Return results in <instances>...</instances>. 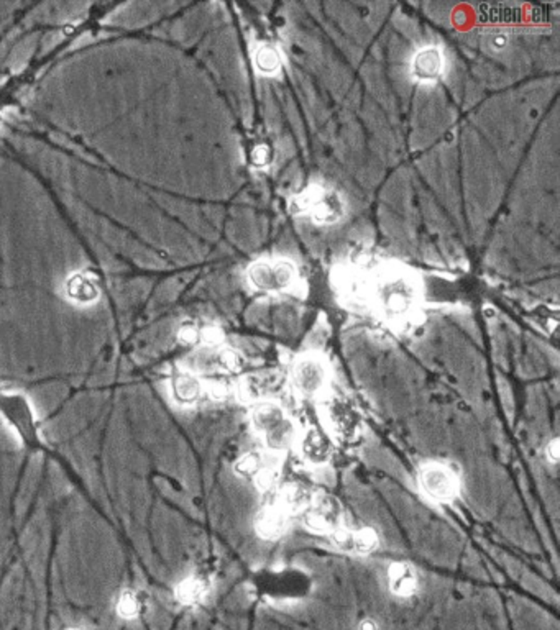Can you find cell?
Instances as JSON below:
<instances>
[{"label": "cell", "mask_w": 560, "mask_h": 630, "mask_svg": "<svg viewBox=\"0 0 560 630\" xmlns=\"http://www.w3.org/2000/svg\"><path fill=\"white\" fill-rule=\"evenodd\" d=\"M376 629H378V626H376L373 619H365V621L360 622L358 626V630H376Z\"/></svg>", "instance_id": "19"}, {"label": "cell", "mask_w": 560, "mask_h": 630, "mask_svg": "<svg viewBox=\"0 0 560 630\" xmlns=\"http://www.w3.org/2000/svg\"><path fill=\"white\" fill-rule=\"evenodd\" d=\"M118 611L125 617L135 616L138 611V599L133 592H123L120 601H118Z\"/></svg>", "instance_id": "17"}, {"label": "cell", "mask_w": 560, "mask_h": 630, "mask_svg": "<svg viewBox=\"0 0 560 630\" xmlns=\"http://www.w3.org/2000/svg\"><path fill=\"white\" fill-rule=\"evenodd\" d=\"M255 66L263 74H273L279 69V55L273 46L265 45L256 51Z\"/></svg>", "instance_id": "16"}, {"label": "cell", "mask_w": 560, "mask_h": 630, "mask_svg": "<svg viewBox=\"0 0 560 630\" xmlns=\"http://www.w3.org/2000/svg\"><path fill=\"white\" fill-rule=\"evenodd\" d=\"M304 524L316 534H336L342 529L341 503L332 496L316 498L304 513Z\"/></svg>", "instance_id": "6"}, {"label": "cell", "mask_w": 560, "mask_h": 630, "mask_svg": "<svg viewBox=\"0 0 560 630\" xmlns=\"http://www.w3.org/2000/svg\"><path fill=\"white\" fill-rule=\"evenodd\" d=\"M299 456L309 466H324L333 455L332 437L319 429H308L296 439Z\"/></svg>", "instance_id": "7"}, {"label": "cell", "mask_w": 560, "mask_h": 630, "mask_svg": "<svg viewBox=\"0 0 560 630\" xmlns=\"http://www.w3.org/2000/svg\"><path fill=\"white\" fill-rule=\"evenodd\" d=\"M0 414L26 445H40L36 417L25 396L19 392H0Z\"/></svg>", "instance_id": "4"}, {"label": "cell", "mask_w": 560, "mask_h": 630, "mask_svg": "<svg viewBox=\"0 0 560 630\" xmlns=\"http://www.w3.org/2000/svg\"><path fill=\"white\" fill-rule=\"evenodd\" d=\"M291 384L301 399L312 401L324 397L331 386V366L322 355H299L291 368Z\"/></svg>", "instance_id": "2"}, {"label": "cell", "mask_w": 560, "mask_h": 630, "mask_svg": "<svg viewBox=\"0 0 560 630\" xmlns=\"http://www.w3.org/2000/svg\"><path fill=\"white\" fill-rule=\"evenodd\" d=\"M324 420L332 435L343 440L357 437L362 430V420H360L355 407L343 401L333 399L328 402L326 406Z\"/></svg>", "instance_id": "8"}, {"label": "cell", "mask_w": 560, "mask_h": 630, "mask_svg": "<svg viewBox=\"0 0 560 630\" xmlns=\"http://www.w3.org/2000/svg\"><path fill=\"white\" fill-rule=\"evenodd\" d=\"M445 58L439 46H424L413 56L411 73L418 80H437L444 74Z\"/></svg>", "instance_id": "9"}, {"label": "cell", "mask_w": 560, "mask_h": 630, "mask_svg": "<svg viewBox=\"0 0 560 630\" xmlns=\"http://www.w3.org/2000/svg\"><path fill=\"white\" fill-rule=\"evenodd\" d=\"M388 586L395 596L409 597L418 591L419 579L413 565L406 562L393 563L388 569Z\"/></svg>", "instance_id": "11"}, {"label": "cell", "mask_w": 560, "mask_h": 630, "mask_svg": "<svg viewBox=\"0 0 560 630\" xmlns=\"http://www.w3.org/2000/svg\"><path fill=\"white\" fill-rule=\"evenodd\" d=\"M332 537H336L338 547L353 553H370L378 547V537L371 529H360L355 532L341 529L332 534Z\"/></svg>", "instance_id": "13"}, {"label": "cell", "mask_w": 560, "mask_h": 630, "mask_svg": "<svg viewBox=\"0 0 560 630\" xmlns=\"http://www.w3.org/2000/svg\"><path fill=\"white\" fill-rule=\"evenodd\" d=\"M209 591V586L206 579L199 578V576H191L181 581L180 586L176 588V596L182 604H197L206 597Z\"/></svg>", "instance_id": "15"}, {"label": "cell", "mask_w": 560, "mask_h": 630, "mask_svg": "<svg viewBox=\"0 0 560 630\" xmlns=\"http://www.w3.org/2000/svg\"><path fill=\"white\" fill-rule=\"evenodd\" d=\"M314 493L308 486L301 483H289L286 486H283L278 504L281 505L288 515H293L306 513L311 508V504L314 503Z\"/></svg>", "instance_id": "12"}, {"label": "cell", "mask_w": 560, "mask_h": 630, "mask_svg": "<svg viewBox=\"0 0 560 630\" xmlns=\"http://www.w3.org/2000/svg\"><path fill=\"white\" fill-rule=\"evenodd\" d=\"M546 453H547L549 458H551L552 463L557 461V458H559V440L557 439H554L551 443H549Z\"/></svg>", "instance_id": "18"}, {"label": "cell", "mask_w": 560, "mask_h": 630, "mask_svg": "<svg viewBox=\"0 0 560 630\" xmlns=\"http://www.w3.org/2000/svg\"><path fill=\"white\" fill-rule=\"evenodd\" d=\"M289 515L284 513L281 505L270 504L265 505L255 517V530L263 540H276L283 537L288 530Z\"/></svg>", "instance_id": "10"}, {"label": "cell", "mask_w": 560, "mask_h": 630, "mask_svg": "<svg viewBox=\"0 0 560 630\" xmlns=\"http://www.w3.org/2000/svg\"><path fill=\"white\" fill-rule=\"evenodd\" d=\"M206 391V387L191 373H180L171 381V394L175 401L181 406H192L196 404Z\"/></svg>", "instance_id": "14"}, {"label": "cell", "mask_w": 560, "mask_h": 630, "mask_svg": "<svg viewBox=\"0 0 560 630\" xmlns=\"http://www.w3.org/2000/svg\"><path fill=\"white\" fill-rule=\"evenodd\" d=\"M252 429L273 453H284L294 446L299 430L286 409L276 402H258L252 409Z\"/></svg>", "instance_id": "1"}, {"label": "cell", "mask_w": 560, "mask_h": 630, "mask_svg": "<svg viewBox=\"0 0 560 630\" xmlns=\"http://www.w3.org/2000/svg\"><path fill=\"white\" fill-rule=\"evenodd\" d=\"M419 488L434 503H449L459 493V478L442 463H427L419 471Z\"/></svg>", "instance_id": "5"}, {"label": "cell", "mask_w": 560, "mask_h": 630, "mask_svg": "<svg viewBox=\"0 0 560 630\" xmlns=\"http://www.w3.org/2000/svg\"><path fill=\"white\" fill-rule=\"evenodd\" d=\"M250 286L260 293H284L298 281V268L288 260H261L249 268Z\"/></svg>", "instance_id": "3"}]
</instances>
